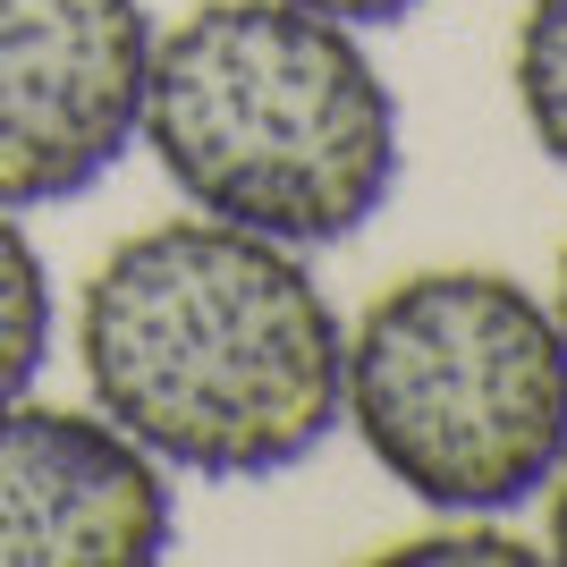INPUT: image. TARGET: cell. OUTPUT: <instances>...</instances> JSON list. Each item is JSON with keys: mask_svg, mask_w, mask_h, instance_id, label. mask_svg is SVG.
<instances>
[{"mask_svg": "<svg viewBox=\"0 0 567 567\" xmlns=\"http://www.w3.org/2000/svg\"><path fill=\"white\" fill-rule=\"evenodd\" d=\"M94 406L204 483L306 466L348 406V322L306 246L187 213L118 237L76 306Z\"/></svg>", "mask_w": 567, "mask_h": 567, "instance_id": "1", "label": "cell"}, {"mask_svg": "<svg viewBox=\"0 0 567 567\" xmlns=\"http://www.w3.org/2000/svg\"><path fill=\"white\" fill-rule=\"evenodd\" d=\"M144 144L195 213L339 246L399 187V102L355 25L297 0H204L153 34Z\"/></svg>", "mask_w": 567, "mask_h": 567, "instance_id": "2", "label": "cell"}, {"mask_svg": "<svg viewBox=\"0 0 567 567\" xmlns=\"http://www.w3.org/2000/svg\"><path fill=\"white\" fill-rule=\"evenodd\" d=\"M432 517H508L567 457V331L508 271H415L348 331V406Z\"/></svg>", "mask_w": 567, "mask_h": 567, "instance_id": "3", "label": "cell"}, {"mask_svg": "<svg viewBox=\"0 0 567 567\" xmlns=\"http://www.w3.org/2000/svg\"><path fill=\"white\" fill-rule=\"evenodd\" d=\"M144 0H0V204H69L144 136Z\"/></svg>", "mask_w": 567, "mask_h": 567, "instance_id": "4", "label": "cell"}, {"mask_svg": "<svg viewBox=\"0 0 567 567\" xmlns=\"http://www.w3.org/2000/svg\"><path fill=\"white\" fill-rule=\"evenodd\" d=\"M169 525L162 457L102 406L0 399V567H153Z\"/></svg>", "mask_w": 567, "mask_h": 567, "instance_id": "5", "label": "cell"}, {"mask_svg": "<svg viewBox=\"0 0 567 567\" xmlns=\"http://www.w3.org/2000/svg\"><path fill=\"white\" fill-rule=\"evenodd\" d=\"M51 271L34 255V237L18 229V213L0 204V399H25L34 373L51 364Z\"/></svg>", "mask_w": 567, "mask_h": 567, "instance_id": "6", "label": "cell"}, {"mask_svg": "<svg viewBox=\"0 0 567 567\" xmlns=\"http://www.w3.org/2000/svg\"><path fill=\"white\" fill-rule=\"evenodd\" d=\"M517 111L550 162L567 169V0H525L517 25Z\"/></svg>", "mask_w": 567, "mask_h": 567, "instance_id": "7", "label": "cell"}, {"mask_svg": "<svg viewBox=\"0 0 567 567\" xmlns=\"http://www.w3.org/2000/svg\"><path fill=\"white\" fill-rule=\"evenodd\" d=\"M390 559H474V567H508V559H534V550L517 543V534H499V517H450L441 534H415V543H399Z\"/></svg>", "mask_w": 567, "mask_h": 567, "instance_id": "8", "label": "cell"}, {"mask_svg": "<svg viewBox=\"0 0 567 567\" xmlns=\"http://www.w3.org/2000/svg\"><path fill=\"white\" fill-rule=\"evenodd\" d=\"M297 9H313V18H339V25H399V18H415V9H432V0H297Z\"/></svg>", "mask_w": 567, "mask_h": 567, "instance_id": "9", "label": "cell"}, {"mask_svg": "<svg viewBox=\"0 0 567 567\" xmlns=\"http://www.w3.org/2000/svg\"><path fill=\"white\" fill-rule=\"evenodd\" d=\"M550 559H567V457L550 474Z\"/></svg>", "mask_w": 567, "mask_h": 567, "instance_id": "10", "label": "cell"}, {"mask_svg": "<svg viewBox=\"0 0 567 567\" xmlns=\"http://www.w3.org/2000/svg\"><path fill=\"white\" fill-rule=\"evenodd\" d=\"M550 313H559V331H567V262H559V306H550Z\"/></svg>", "mask_w": 567, "mask_h": 567, "instance_id": "11", "label": "cell"}]
</instances>
